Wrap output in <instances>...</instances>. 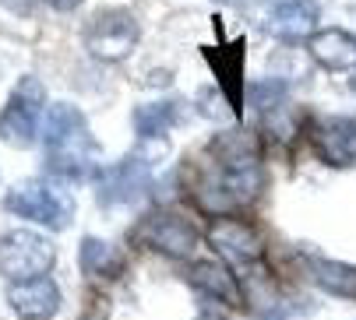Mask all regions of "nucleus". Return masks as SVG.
Instances as JSON below:
<instances>
[{
  "mask_svg": "<svg viewBox=\"0 0 356 320\" xmlns=\"http://www.w3.org/2000/svg\"><path fill=\"white\" fill-rule=\"evenodd\" d=\"M4 208L15 219L46 226V229H67L74 219V197L64 187L46 180H22L4 194Z\"/></svg>",
  "mask_w": 356,
  "mask_h": 320,
  "instance_id": "obj_1",
  "label": "nucleus"
},
{
  "mask_svg": "<svg viewBox=\"0 0 356 320\" xmlns=\"http://www.w3.org/2000/svg\"><path fill=\"white\" fill-rule=\"evenodd\" d=\"M46 88L39 78L25 74L15 92L8 95L4 110H0V141L11 144V148H29L35 144L39 137V120H42V110H46Z\"/></svg>",
  "mask_w": 356,
  "mask_h": 320,
  "instance_id": "obj_2",
  "label": "nucleus"
},
{
  "mask_svg": "<svg viewBox=\"0 0 356 320\" xmlns=\"http://www.w3.org/2000/svg\"><path fill=\"white\" fill-rule=\"evenodd\" d=\"M57 260V246L49 236L35 229H15L8 236H0V271L8 282H29L49 275Z\"/></svg>",
  "mask_w": 356,
  "mask_h": 320,
  "instance_id": "obj_3",
  "label": "nucleus"
},
{
  "mask_svg": "<svg viewBox=\"0 0 356 320\" xmlns=\"http://www.w3.org/2000/svg\"><path fill=\"white\" fill-rule=\"evenodd\" d=\"M138 39H141L138 18H134L131 11H120V8L103 11V15H99V18L88 25V32H85L88 53H92L95 60H103V64L124 60L127 53L138 46Z\"/></svg>",
  "mask_w": 356,
  "mask_h": 320,
  "instance_id": "obj_4",
  "label": "nucleus"
},
{
  "mask_svg": "<svg viewBox=\"0 0 356 320\" xmlns=\"http://www.w3.org/2000/svg\"><path fill=\"white\" fill-rule=\"evenodd\" d=\"M39 141L46 144V155H92V134L74 102H54L42 117Z\"/></svg>",
  "mask_w": 356,
  "mask_h": 320,
  "instance_id": "obj_5",
  "label": "nucleus"
},
{
  "mask_svg": "<svg viewBox=\"0 0 356 320\" xmlns=\"http://www.w3.org/2000/svg\"><path fill=\"white\" fill-rule=\"evenodd\" d=\"M163 151L152 155L148 148L141 151H131L120 166H110V169H99V201L103 204H131L138 201L145 190H148V180H152V166Z\"/></svg>",
  "mask_w": 356,
  "mask_h": 320,
  "instance_id": "obj_6",
  "label": "nucleus"
},
{
  "mask_svg": "<svg viewBox=\"0 0 356 320\" xmlns=\"http://www.w3.org/2000/svg\"><path fill=\"white\" fill-rule=\"evenodd\" d=\"M201 57H205V64L212 67V78H216V88L222 92L229 113L240 117L243 110V64H247V39L236 35L233 42H222V46H205L201 49Z\"/></svg>",
  "mask_w": 356,
  "mask_h": 320,
  "instance_id": "obj_7",
  "label": "nucleus"
},
{
  "mask_svg": "<svg viewBox=\"0 0 356 320\" xmlns=\"http://www.w3.org/2000/svg\"><path fill=\"white\" fill-rule=\"evenodd\" d=\"M205 236L216 246V253L222 260H229L233 268H250V264L261 257V236H258V229H250L247 222H240L233 215L216 219Z\"/></svg>",
  "mask_w": 356,
  "mask_h": 320,
  "instance_id": "obj_8",
  "label": "nucleus"
},
{
  "mask_svg": "<svg viewBox=\"0 0 356 320\" xmlns=\"http://www.w3.org/2000/svg\"><path fill=\"white\" fill-rule=\"evenodd\" d=\"M8 306L22 320H49L60 310V289L54 278H29V282H11L8 285Z\"/></svg>",
  "mask_w": 356,
  "mask_h": 320,
  "instance_id": "obj_9",
  "label": "nucleus"
},
{
  "mask_svg": "<svg viewBox=\"0 0 356 320\" xmlns=\"http://www.w3.org/2000/svg\"><path fill=\"white\" fill-rule=\"evenodd\" d=\"M321 8L318 0H279L268 11V32L282 42H300L318 32Z\"/></svg>",
  "mask_w": 356,
  "mask_h": 320,
  "instance_id": "obj_10",
  "label": "nucleus"
},
{
  "mask_svg": "<svg viewBox=\"0 0 356 320\" xmlns=\"http://www.w3.org/2000/svg\"><path fill=\"white\" fill-rule=\"evenodd\" d=\"M141 233H145V243H148V246H156L159 253H170V257H191L194 246H197L194 226H191L184 215H173V211L152 215Z\"/></svg>",
  "mask_w": 356,
  "mask_h": 320,
  "instance_id": "obj_11",
  "label": "nucleus"
},
{
  "mask_svg": "<svg viewBox=\"0 0 356 320\" xmlns=\"http://www.w3.org/2000/svg\"><path fill=\"white\" fill-rule=\"evenodd\" d=\"M314 148L328 166H356V120L321 117L314 124Z\"/></svg>",
  "mask_w": 356,
  "mask_h": 320,
  "instance_id": "obj_12",
  "label": "nucleus"
},
{
  "mask_svg": "<svg viewBox=\"0 0 356 320\" xmlns=\"http://www.w3.org/2000/svg\"><path fill=\"white\" fill-rule=\"evenodd\" d=\"M311 57L328 71L356 67V35L346 28H321L311 35Z\"/></svg>",
  "mask_w": 356,
  "mask_h": 320,
  "instance_id": "obj_13",
  "label": "nucleus"
},
{
  "mask_svg": "<svg viewBox=\"0 0 356 320\" xmlns=\"http://www.w3.org/2000/svg\"><path fill=\"white\" fill-rule=\"evenodd\" d=\"M184 120V110L180 102L166 99V102H148V106H138L134 110V130L141 141H163L170 127H177Z\"/></svg>",
  "mask_w": 356,
  "mask_h": 320,
  "instance_id": "obj_14",
  "label": "nucleus"
},
{
  "mask_svg": "<svg viewBox=\"0 0 356 320\" xmlns=\"http://www.w3.org/2000/svg\"><path fill=\"white\" fill-rule=\"evenodd\" d=\"M191 282L205 292V296L222 299V303H229V306L240 299V289H236L233 271L226 268V264H219V260H194V264H191Z\"/></svg>",
  "mask_w": 356,
  "mask_h": 320,
  "instance_id": "obj_15",
  "label": "nucleus"
},
{
  "mask_svg": "<svg viewBox=\"0 0 356 320\" xmlns=\"http://www.w3.org/2000/svg\"><path fill=\"white\" fill-rule=\"evenodd\" d=\"M311 271H314V282L332 292V296H342V299H356V268L353 264H342V260H311Z\"/></svg>",
  "mask_w": 356,
  "mask_h": 320,
  "instance_id": "obj_16",
  "label": "nucleus"
},
{
  "mask_svg": "<svg viewBox=\"0 0 356 320\" xmlns=\"http://www.w3.org/2000/svg\"><path fill=\"white\" fill-rule=\"evenodd\" d=\"M81 268H85L88 275H106V278H110V275L120 268V257H117L103 239H92V236H88V239L81 243Z\"/></svg>",
  "mask_w": 356,
  "mask_h": 320,
  "instance_id": "obj_17",
  "label": "nucleus"
},
{
  "mask_svg": "<svg viewBox=\"0 0 356 320\" xmlns=\"http://www.w3.org/2000/svg\"><path fill=\"white\" fill-rule=\"evenodd\" d=\"M286 81L282 78H268V81H261L258 88H254V99H258V110H275V106H282V99H286Z\"/></svg>",
  "mask_w": 356,
  "mask_h": 320,
  "instance_id": "obj_18",
  "label": "nucleus"
},
{
  "mask_svg": "<svg viewBox=\"0 0 356 320\" xmlns=\"http://www.w3.org/2000/svg\"><path fill=\"white\" fill-rule=\"evenodd\" d=\"M8 11H15V15H32L35 11V0H0Z\"/></svg>",
  "mask_w": 356,
  "mask_h": 320,
  "instance_id": "obj_19",
  "label": "nucleus"
},
{
  "mask_svg": "<svg viewBox=\"0 0 356 320\" xmlns=\"http://www.w3.org/2000/svg\"><path fill=\"white\" fill-rule=\"evenodd\" d=\"M46 4H49V8H57V11H74L81 0H46Z\"/></svg>",
  "mask_w": 356,
  "mask_h": 320,
  "instance_id": "obj_20",
  "label": "nucleus"
},
{
  "mask_svg": "<svg viewBox=\"0 0 356 320\" xmlns=\"http://www.w3.org/2000/svg\"><path fill=\"white\" fill-rule=\"evenodd\" d=\"M197 320H229V317H222V313H201Z\"/></svg>",
  "mask_w": 356,
  "mask_h": 320,
  "instance_id": "obj_21",
  "label": "nucleus"
},
{
  "mask_svg": "<svg viewBox=\"0 0 356 320\" xmlns=\"http://www.w3.org/2000/svg\"><path fill=\"white\" fill-rule=\"evenodd\" d=\"M349 88H353V92H356V78H353V81H349Z\"/></svg>",
  "mask_w": 356,
  "mask_h": 320,
  "instance_id": "obj_22",
  "label": "nucleus"
}]
</instances>
